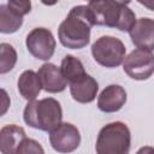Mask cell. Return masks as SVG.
I'll return each instance as SVG.
<instances>
[{
    "label": "cell",
    "mask_w": 154,
    "mask_h": 154,
    "mask_svg": "<svg viewBox=\"0 0 154 154\" xmlns=\"http://www.w3.org/2000/svg\"><path fill=\"white\" fill-rule=\"evenodd\" d=\"M23 23V14L11 7L8 4L0 6V31L4 34H12L17 31Z\"/></svg>",
    "instance_id": "15"
},
{
    "label": "cell",
    "mask_w": 154,
    "mask_h": 154,
    "mask_svg": "<svg viewBox=\"0 0 154 154\" xmlns=\"http://www.w3.org/2000/svg\"><path fill=\"white\" fill-rule=\"evenodd\" d=\"M140 4L146 6V7H148L149 10L154 11V1H140Z\"/></svg>",
    "instance_id": "22"
},
{
    "label": "cell",
    "mask_w": 154,
    "mask_h": 154,
    "mask_svg": "<svg viewBox=\"0 0 154 154\" xmlns=\"http://www.w3.org/2000/svg\"><path fill=\"white\" fill-rule=\"evenodd\" d=\"M42 84L36 72H34L32 70H26L20 75L18 79V90L25 100L34 101L40 94Z\"/></svg>",
    "instance_id": "14"
},
{
    "label": "cell",
    "mask_w": 154,
    "mask_h": 154,
    "mask_svg": "<svg viewBox=\"0 0 154 154\" xmlns=\"http://www.w3.org/2000/svg\"><path fill=\"white\" fill-rule=\"evenodd\" d=\"M94 25V16L89 6H75L59 26V41L67 48L81 49L89 43L90 28Z\"/></svg>",
    "instance_id": "1"
},
{
    "label": "cell",
    "mask_w": 154,
    "mask_h": 154,
    "mask_svg": "<svg viewBox=\"0 0 154 154\" xmlns=\"http://www.w3.org/2000/svg\"><path fill=\"white\" fill-rule=\"evenodd\" d=\"M49 141L54 150L59 153H71L79 146L81 135L75 125L61 123L49 132Z\"/></svg>",
    "instance_id": "8"
},
{
    "label": "cell",
    "mask_w": 154,
    "mask_h": 154,
    "mask_svg": "<svg viewBox=\"0 0 154 154\" xmlns=\"http://www.w3.org/2000/svg\"><path fill=\"white\" fill-rule=\"evenodd\" d=\"M88 6L93 12L95 25H106L130 32L136 23L135 13L124 2L109 0L90 1Z\"/></svg>",
    "instance_id": "2"
},
{
    "label": "cell",
    "mask_w": 154,
    "mask_h": 154,
    "mask_svg": "<svg viewBox=\"0 0 154 154\" xmlns=\"http://www.w3.org/2000/svg\"><path fill=\"white\" fill-rule=\"evenodd\" d=\"M131 136L129 128L120 122L105 125L96 140L97 154H129Z\"/></svg>",
    "instance_id": "4"
},
{
    "label": "cell",
    "mask_w": 154,
    "mask_h": 154,
    "mask_svg": "<svg viewBox=\"0 0 154 154\" xmlns=\"http://www.w3.org/2000/svg\"><path fill=\"white\" fill-rule=\"evenodd\" d=\"M42 89L48 93H59L66 88V79L64 78L61 70L54 64H43L37 72Z\"/></svg>",
    "instance_id": "11"
},
{
    "label": "cell",
    "mask_w": 154,
    "mask_h": 154,
    "mask_svg": "<svg viewBox=\"0 0 154 154\" xmlns=\"http://www.w3.org/2000/svg\"><path fill=\"white\" fill-rule=\"evenodd\" d=\"M61 118L60 103L52 97L29 101L24 108V122L38 130L51 132L61 124Z\"/></svg>",
    "instance_id": "3"
},
{
    "label": "cell",
    "mask_w": 154,
    "mask_h": 154,
    "mask_svg": "<svg viewBox=\"0 0 154 154\" xmlns=\"http://www.w3.org/2000/svg\"><path fill=\"white\" fill-rule=\"evenodd\" d=\"M1 93H2V109H1V114H4L5 112H6V108H7V103L5 102V100L7 99V95H6V91L5 90H1Z\"/></svg>",
    "instance_id": "21"
},
{
    "label": "cell",
    "mask_w": 154,
    "mask_h": 154,
    "mask_svg": "<svg viewBox=\"0 0 154 154\" xmlns=\"http://www.w3.org/2000/svg\"><path fill=\"white\" fill-rule=\"evenodd\" d=\"M136 154H154V148L153 147H142L141 149H138V152Z\"/></svg>",
    "instance_id": "20"
},
{
    "label": "cell",
    "mask_w": 154,
    "mask_h": 154,
    "mask_svg": "<svg viewBox=\"0 0 154 154\" xmlns=\"http://www.w3.org/2000/svg\"><path fill=\"white\" fill-rule=\"evenodd\" d=\"M125 73L137 81L149 78L154 72V54L152 51L136 48L124 59Z\"/></svg>",
    "instance_id": "6"
},
{
    "label": "cell",
    "mask_w": 154,
    "mask_h": 154,
    "mask_svg": "<svg viewBox=\"0 0 154 154\" xmlns=\"http://www.w3.org/2000/svg\"><path fill=\"white\" fill-rule=\"evenodd\" d=\"M60 70H61L64 78L66 79V82L69 84H72L77 81H79L81 78H83L87 75L82 63L72 55H66L63 59Z\"/></svg>",
    "instance_id": "16"
},
{
    "label": "cell",
    "mask_w": 154,
    "mask_h": 154,
    "mask_svg": "<svg viewBox=\"0 0 154 154\" xmlns=\"http://www.w3.org/2000/svg\"><path fill=\"white\" fill-rule=\"evenodd\" d=\"M11 7H13L14 10H17L20 14H26L28 12H30L31 8V4L30 1H8L7 2Z\"/></svg>",
    "instance_id": "19"
},
{
    "label": "cell",
    "mask_w": 154,
    "mask_h": 154,
    "mask_svg": "<svg viewBox=\"0 0 154 154\" xmlns=\"http://www.w3.org/2000/svg\"><path fill=\"white\" fill-rule=\"evenodd\" d=\"M132 43L137 48L153 51L154 49V19L141 18L136 20L130 30Z\"/></svg>",
    "instance_id": "9"
},
{
    "label": "cell",
    "mask_w": 154,
    "mask_h": 154,
    "mask_svg": "<svg viewBox=\"0 0 154 154\" xmlns=\"http://www.w3.org/2000/svg\"><path fill=\"white\" fill-rule=\"evenodd\" d=\"M17 61V53L8 43L0 45V72L6 73L11 71Z\"/></svg>",
    "instance_id": "17"
},
{
    "label": "cell",
    "mask_w": 154,
    "mask_h": 154,
    "mask_svg": "<svg viewBox=\"0 0 154 154\" xmlns=\"http://www.w3.org/2000/svg\"><path fill=\"white\" fill-rule=\"evenodd\" d=\"M26 138L23 128L17 125H5L0 131V149L2 154H17L22 142Z\"/></svg>",
    "instance_id": "12"
},
{
    "label": "cell",
    "mask_w": 154,
    "mask_h": 154,
    "mask_svg": "<svg viewBox=\"0 0 154 154\" xmlns=\"http://www.w3.org/2000/svg\"><path fill=\"white\" fill-rule=\"evenodd\" d=\"M126 101V91L123 87L117 84H111L105 88L99 99H97V107L106 113L117 112L119 111Z\"/></svg>",
    "instance_id": "10"
},
{
    "label": "cell",
    "mask_w": 154,
    "mask_h": 154,
    "mask_svg": "<svg viewBox=\"0 0 154 154\" xmlns=\"http://www.w3.org/2000/svg\"><path fill=\"white\" fill-rule=\"evenodd\" d=\"M97 89V82L89 75H85L79 81L70 84V93L72 97L81 103L91 102L96 96Z\"/></svg>",
    "instance_id": "13"
},
{
    "label": "cell",
    "mask_w": 154,
    "mask_h": 154,
    "mask_svg": "<svg viewBox=\"0 0 154 154\" xmlns=\"http://www.w3.org/2000/svg\"><path fill=\"white\" fill-rule=\"evenodd\" d=\"M29 53L40 60H48L55 49V40L52 32L45 28H35L26 36Z\"/></svg>",
    "instance_id": "7"
},
{
    "label": "cell",
    "mask_w": 154,
    "mask_h": 154,
    "mask_svg": "<svg viewBox=\"0 0 154 154\" xmlns=\"http://www.w3.org/2000/svg\"><path fill=\"white\" fill-rule=\"evenodd\" d=\"M91 54L100 65L105 67H117L125 59V46L117 37L102 36L93 43Z\"/></svg>",
    "instance_id": "5"
},
{
    "label": "cell",
    "mask_w": 154,
    "mask_h": 154,
    "mask_svg": "<svg viewBox=\"0 0 154 154\" xmlns=\"http://www.w3.org/2000/svg\"><path fill=\"white\" fill-rule=\"evenodd\" d=\"M17 154H45V150L37 141L25 138L19 146Z\"/></svg>",
    "instance_id": "18"
}]
</instances>
